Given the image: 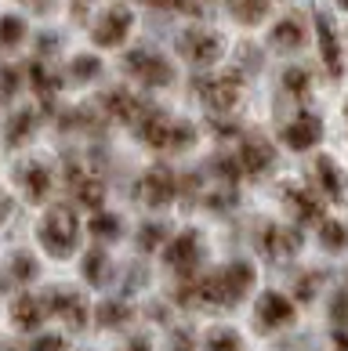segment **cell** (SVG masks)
Listing matches in <instances>:
<instances>
[{"instance_id":"8d00e7d4","label":"cell","mask_w":348,"mask_h":351,"mask_svg":"<svg viewBox=\"0 0 348 351\" xmlns=\"http://www.w3.org/2000/svg\"><path fill=\"white\" fill-rule=\"evenodd\" d=\"M30 351H66V341L62 337H36Z\"/></svg>"},{"instance_id":"30bf717a","label":"cell","mask_w":348,"mask_h":351,"mask_svg":"<svg viewBox=\"0 0 348 351\" xmlns=\"http://www.w3.org/2000/svg\"><path fill=\"white\" fill-rule=\"evenodd\" d=\"M44 319H47V308L40 297H33V293H22L11 301V322L22 330V333H33V330H40L44 326Z\"/></svg>"},{"instance_id":"7a4b0ae2","label":"cell","mask_w":348,"mask_h":351,"mask_svg":"<svg viewBox=\"0 0 348 351\" xmlns=\"http://www.w3.org/2000/svg\"><path fill=\"white\" fill-rule=\"evenodd\" d=\"M36 236H40L44 250L51 257H69L76 250V239H80V221H76L73 210H66V206H58V210H51L40 228H36Z\"/></svg>"},{"instance_id":"836d02e7","label":"cell","mask_w":348,"mask_h":351,"mask_svg":"<svg viewBox=\"0 0 348 351\" xmlns=\"http://www.w3.org/2000/svg\"><path fill=\"white\" fill-rule=\"evenodd\" d=\"M30 80H33L36 90H44V95H47L51 87H58V76H51V73L40 66V62H33V66H30Z\"/></svg>"},{"instance_id":"7402d4cb","label":"cell","mask_w":348,"mask_h":351,"mask_svg":"<svg viewBox=\"0 0 348 351\" xmlns=\"http://www.w3.org/2000/svg\"><path fill=\"white\" fill-rule=\"evenodd\" d=\"M33 127H36V112H30V109H19L15 116H11L8 131H4V141H8L11 149H19L22 141H30V134H33Z\"/></svg>"},{"instance_id":"d6a6232c","label":"cell","mask_w":348,"mask_h":351,"mask_svg":"<svg viewBox=\"0 0 348 351\" xmlns=\"http://www.w3.org/2000/svg\"><path fill=\"white\" fill-rule=\"evenodd\" d=\"M11 276H15L19 282H30L36 276V261H33L30 254H19L15 261H11Z\"/></svg>"},{"instance_id":"2e32d148","label":"cell","mask_w":348,"mask_h":351,"mask_svg":"<svg viewBox=\"0 0 348 351\" xmlns=\"http://www.w3.org/2000/svg\"><path fill=\"white\" fill-rule=\"evenodd\" d=\"M316 33H319V51H323V62H327L330 76H338L341 73V47H338V36H334V25H330L327 15L316 19Z\"/></svg>"},{"instance_id":"3957f363","label":"cell","mask_w":348,"mask_h":351,"mask_svg":"<svg viewBox=\"0 0 348 351\" xmlns=\"http://www.w3.org/2000/svg\"><path fill=\"white\" fill-rule=\"evenodd\" d=\"M138 134L156 149H189L192 138H196V131L189 123H174L156 109H146V116L138 120Z\"/></svg>"},{"instance_id":"60d3db41","label":"cell","mask_w":348,"mask_h":351,"mask_svg":"<svg viewBox=\"0 0 348 351\" xmlns=\"http://www.w3.org/2000/svg\"><path fill=\"white\" fill-rule=\"evenodd\" d=\"M338 4H341V8H348V0H338Z\"/></svg>"},{"instance_id":"f35d334b","label":"cell","mask_w":348,"mask_h":351,"mask_svg":"<svg viewBox=\"0 0 348 351\" xmlns=\"http://www.w3.org/2000/svg\"><path fill=\"white\" fill-rule=\"evenodd\" d=\"M171 351H189V337L182 333V337H178V344H171Z\"/></svg>"},{"instance_id":"d4e9b609","label":"cell","mask_w":348,"mask_h":351,"mask_svg":"<svg viewBox=\"0 0 348 351\" xmlns=\"http://www.w3.org/2000/svg\"><path fill=\"white\" fill-rule=\"evenodd\" d=\"M287 203L294 206V210H298L301 221H316V217H319V203H316L312 192H305V189H294L290 196H287Z\"/></svg>"},{"instance_id":"52a82bcc","label":"cell","mask_w":348,"mask_h":351,"mask_svg":"<svg viewBox=\"0 0 348 351\" xmlns=\"http://www.w3.org/2000/svg\"><path fill=\"white\" fill-rule=\"evenodd\" d=\"M182 51H185L189 62H196V66H214V62L222 58V36L192 29V33L182 36Z\"/></svg>"},{"instance_id":"9a60e30c","label":"cell","mask_w":348,"mask_h":351,"mask_svg":"<svg viewBox=\"0 0 348 351\" xmlns=\"http://www.w3.org/2000/svg\"><path fill=\"white\" fill-rule=\"evenodd\" d=\"M257 319H262V326L276 330V326L294 319V304L283 293H262V301H257Z\"/></svg>"},{"instance_id":"e0dca14e","label":"cell","mask_w":348,"mask_h":351,"mask_svg":"<svg viewBox=\"0 0 348 351\" xmlns=\"http://www.w3.org/2000/svg\"><path fill=\"white\" fill-rule=\"evenodd\" d=\"M106 109L113 116H120V120H127V123H138L141 116H146V106H141L131 90H109V95H106Z\"/></svg>"},{"instance_id":"cb8c5ba5","label":"cell","mask_w":348,"mask_h":351,"mask_svg":"<svg viewBox=\"0 0 348 351\" xmlns=\"http://www.w3.org/2000/svg\"><path fill=\"white\" fill-rule=\"evenodd\" d=\"M25 40V22L15 15H4L0 19V51H11Z\"/></svg>"},{"instance_id":"4316f807","label":"cell","mask_w":348,"mask_h":351,"mask_svg":"<svg viewBox=\"0 0 348 351\" xmlns=\"http://www.w3.org/2000/svg\"><path fill=\"white\" fill-rule=\"evenodd\" d=\"M106 271H109V257L102 254V250H91V254L84 257V276H87V282L102 286V282H106Z\"/></svg>"},{"instance_id":"8992f818","label":"cell","mask_w":348,"mask_h":351,"mask_svg":"<svg viewBox=\"0 0 348 351\" xmlns=\"http://www.w3.org/2000/svg\"><path fill=\"white\" fill-rule=\"evenodd\" d=\"M131 25H135V19H131V11H127V8H109L106 15L95 22V33L91 36H95L98 47H116V44L127 40Z\"/></svg>"},{"instance_id":"d6986e66","label":"cell","mask_w":348,"mask_h":351,"mask_svg":"<svg viewBox=\"0 0 348 351\" xmlns=\"http://www.w3.org/2000/svg\"><path fill=\"white\" fill-rule=\"evenodd\" d=\"M312 171H316V181H319V189H323V196L334 199V203H341V199H345V181H341V174H338V167H334L327 156H319Z\"/></svg>"},{"instance_id":"83f0119b","label":"cell","mask_w":348,"mask_h":351,"mask_svg":"<svg viewBox=\"0 0 348 351\" xmlns=\"http://www.w3.org/2000/svg\"><path fill=\"white\" fill-rule=\"evenodd\" d=\"M98 322H102V326H124V322H131V308L120 304V301H116V304L106 301L98 308Z\"/></svg>"},{"instance_id":"e575fe53","label":"cell","mask_w":348,"mask_h":351,"mask_svg":"<svg viewBox=\"0 0 348 351\" xmlns=\"http://www.w3.org/2000/svg\"><path fill=\"white\" fill-rule=\"evenodd\" d=\"M138 243H141V250H152V246H160V243H163V228H160V225H141Z\"/></svg>"},{"instance_id":"6da1fadb","label":"cell","mask_w":348,"mask_h":351,"mask_svg":"<svg viewBox=\"0 0 348 351\" xmlns=\"http://www.w3.org/2000/svg\"><path fill=\"white\" fill-rule=\"evenodd\" d=\"M254 286V271L251 265H229L222 271L207 276L200 286H196V297L207 304H236L243 293Z\"/></svg>"},{"instance_id":"f546056e","label":"cell","mask_w":348,"mask_h":351,"mask_svg":"<svg viewBox=\"0 0 348 351\" xmlns=\"http://www.w3.org/2000/svg\"><path fill=\"white\" fill-rule=\"evenodd\" d=\"M91 236H98V239H116L120 236V221L116 217H109V214H98V217H91Z\"/></svg>"},{"instance_id":"4fadbf2b","label":"cell","mask_w":348,"mask_h":351,"mask_svg":"<svg viewBox=\"0 0 348 351\" xmlns=\"http://www.w3.org/2000/svg\"><path fill=\"white\" fill-rule=\"evenodd\" d=\"M66 181H69V189H73L76 203L87 206V210H98L102 199H106V189H102L91 174H84L80 167H69V171H66Z\"/></svg>"},{"instance_id":"603a6c76","label":"cell","mask_w":348,"mask_h":351,"mask_svg":"<svg viewBox=\"0 0 348 351\" xmlns=\"http://www.w3.org/2000/svg\"><path fill=\"white\" fill-rule=\"evenodd\" d=\"M272 44L276 47H301L305 44V29L298 19H283L276 29H272Z\"/></svg>"},{"instance_id":"9c48e42d","label":"cell","mask_w":348,"mask_h":351,"mask_svg":"<svg viewBox=\"0 0 348 351\" xmlns=\"http://www.w3.org/2000/svg\"><path fill=\"white\" fill-rule=\"evenodd\" d=\"M163 261L171 265L178 276H189V271L196 268V261H200V239H196V232H182L178 239H171Z\"/></svg>"},{"instance_id":"b9f144b4","label":"cell","mask_w":348,"mask_h":351,"mask_svg":"<svg viewBox=\"0 0 348 351\" xmlns=\"http://www.w3.org/2000/svg\"><path fill=\"white\" fill-rule=\"evenodd\" d=\"M0 290H4V286H0Z\"/></svg>"},{"instance_id":"277c9868","label":"cell","mask_w":348,"mask_h":351,"mask_svg":"<svg viewBox=\"0 0 348 351\" xmlns=\"http://www.w3.org/2000/svg\"><path fill=\"white\" fill-rule=\"evenodd\" d=\"M127 69H131L146 87H167L174 80L171 62L163 55H156V51H131V55H127Z\"/></svg>"},{"instance_id":"74e56055","label":"cell","mask_w":348,"mask_h":351,"mask_svg":"<svg viewBox=\"0 0 348 351\" xmlns=\"http://www.w3.org/2000/svg\"><path fill=\"white\" fill-rule=\"evenodd\" d=\"M8 214H11V203H8V196H0V225L8 221Z\"/></svg>"},{"instance_id":"1f68e13d","label":"cell","mask_w":348,"mask_h":351,"mask_svg":"<svg viewBox=\"0 0 348 351\" xmlns=\"http://www.w3.org/2000/svg\"><path fill=\"white\" fill-rule=\"evenodd\" d=\"M283 87H287L290 95L305 98V90H308V73H305V69H287V73H283Z\"/></svg>"},{"instance_id":"5bb4252c","label":"cell","mask_w":348,"mask_h":351,"mask_svg":"<svg viewBox=\"0 0 348 351\" xmlns=\"http://www.w3.org/2000/svg\"><path fill=\"white\" fill-rule=\"evenodd\" d=\"M19 185H22V192H25V199H30V203H40V199H47L55 178H51V171L44 163H25L19 171Z\"/></svg>"},{"instance_id":"f1b7e54d","label":"cell","mask_w":348,"mask_h":351,"mask_svg":"<svg viewBox=\"0 0 348 351\" xmlns=\"http://www.w3.org/2000/svg\"><path fill=\"white\" fill-rule=\"evenodd\" d=\"M102 73V62L95 55H76L73 58V80H95Z\"/></svg>"},{"instance_id":"ac0fdd59","label":"cell","mask_w":348,"mask_h":351,"mask_svg":"<svg viewBox=\"0 0 348 351\" xmlns=\"http://www.w3.org/2000/svg\"><path fill=\"white\" fill-rule=\"evenodd\" d=\"M236 163H240V171H247V174H262L272 167V149H268L265 141H247V145L240 149Z\"/></svg>"},{"instance_id":"484cf974","label":"cell","mask_w":348,"mask_h":351,"mask_svg":"<svg viewBox=\"0 0 348 351\" xmlns=\"http://www.w3.org/2000/svg\"><path fill=\"white\" fill-rule=\"evenodd\" d=\"M319 239L327 250H341V246H348V228L338 221H319Z\"/></svg>"},{"instance_id":"ba28073f","label":"cell","mask_w":348,"mask_h":351,"mask_svg":"<svg viewBox=\"0 0 348 351\" xmlns=\"http://www.w3.org/2000/svg\"><path fill=\"white\" fill-rule=\"evenodd\" d=\"M44 308L51 311V315H58L73 330H80L84 322H87V304L80 301V293H73V290H55V293L47 297Z\"/></svg>"},{"instance_id":"d590c367","label":"cell","mask_w":348,"mask_h":351,"mask_svg":"<svg viewBox=\"0 0 348 351\" xmlns=\"http://www.w3.org/2000/svg\"><path fill=\"white\" fill-rule=\"evenodd\" d=\"M15 90H19V69L15 66H4V69H0V95H15Z\"/></svg>"},{"instance_id":"ffe728a7","label":"cell","mask_w":348,"mask_h":351,"mask_svg":"<svg viewBox=\"0 0 348 351\" xmlns=\"http://www.w3.org/2000/svg\"><path fill=\"white\" fill-rule=\"evenodd\" d=\"M262 250L268 254V257H287V254H294L298 250V236H294L290 228H265V236H262Z\"/></svg>"},{"instance_id":"4dcf8cb0","label":"cell","mask_w":348,"mask_h":351,"mask_svg":"<svg viewBox=\"0 0 348 351\" xmlns=\"http://www.w3.org/2000/svg\"><path fill=\"white\" fill-rule=\"evenodd\" d=\"M207 351H240V337L232 330H218L207 337Z\"/></svg>"},{"instance_id":"7c38bea8","label":"cell","mask_w":348,"mask_h":351,"mask_svg":"<svg viewBox=\"0 0 348 351\" xmlns=\"http://www.w3.org/2000/svg\"><path fill=\"white\" fill-rule=\"evenodd\" d=\"M319 134H323V123H319V116H308V112L283 127V141H287L290 149H298V152L312 149L316 141H319Z\"/></svg>"},{"instance_id":"ab89813d","label":"cell","mask_w":348,"mask_h":351,"mask_svg":"<svg viewBox=\"0 0 348 351\" xmlns=\"http://www.w3.org/2000/svg\"><path fill=\"white\" fill-rule=\"evenodd\" d=\"M25 4H30L33 11H47V4H51V0H25Z\"/></svg>"},{"instance_id":"8fae6325","label":"cell","mask_w":348,"mask_h":351,"mask_svg":"<svg viewBox=\"0 0 348 351\" xmlns=\"http://www.w3.org/2000/svg\"><path fill=\"white\" fill-rule=\"evenodd\" d=\"M174 196H178V181L171 171H149L141 178V199L149 206H167Z\"/></svg>"},{"instance_id":"44dd1931","label":"cell","mask_w":348,"mask_h":351,"mask_svg":"<svg viewBox=\"0 0 348 351\" xmlns=\"http://www.w3.org/2000/svg\"><path fill=\"white\" fill-rule=\"evenodd\" d=\"M225 8H229V15L243 25H257L268 15V0H225Z\"/></svg>"},{"instance_id":"5b68a950","label":"cell","mask_w":348,"mask_h":351,"mask_svg":"<svg viewBox=\"0 0 348 351\" xmlns=\"http://www.w3.org/2000/svg\"><path fill=\"white\" fill-rule=\"evenodd\" d=\"M196 95L203 98V106L214 112H229L240 101V80L236 76H200Z\"/></svg>"}]
</instances>
